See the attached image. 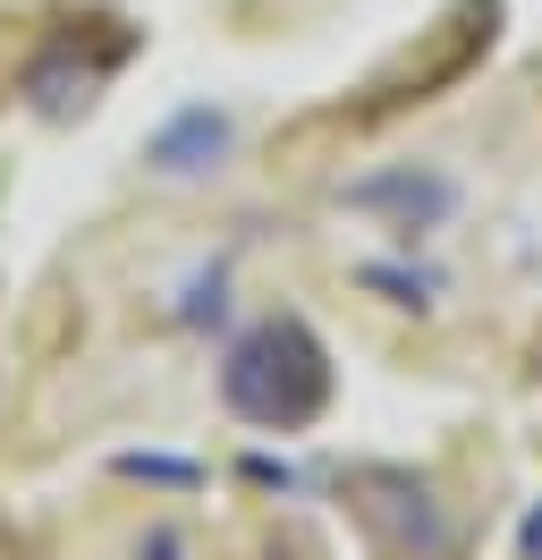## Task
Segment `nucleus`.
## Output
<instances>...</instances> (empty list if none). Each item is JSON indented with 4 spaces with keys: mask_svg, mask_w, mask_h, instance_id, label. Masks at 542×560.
<instances>
[{
    "mask_svg": "<svg viewBox=\"0 0 542 560\" xmlns=\"http://www.w3.org/2000/svg\"><path fill=\"white\" fill-rule=\"evenodd\" d=\"M221 390H229V408L246 424L297 433V424H314L322 408H331V357H322V340H314L297 315H271V323H255V331L229 349Z\"/></svg>",
    "mask_w": 542,
    "mask_h": 560,
    "instance_id": "1",
    "label": "nucleus"
},
{
    "mask_svg": "<svg viewBox=\"0 0 542 560\" xmlns=\"http://www.w3.org/2000/svg\"><path fill=\"white\" fill-rule=\"evenodd\" d=\"M356 492H365V510L390 526V544H399L406 560H458L467 526L433 501V485H415L406 467H365V476H356Z\"/></svg>",
    "mask_w": 542,
    "mask_h": 560,
    "instance_id": "2",
    "label": "nucleus"
},
{
    "mask_svg": "<svg viewBox=\"0 0 542 560\" xmlns=\"http://www.w3.org/2000/svg\"><path fill=\"white\" fill-rule=\"evenodd\" d=\"M347 205H365V212H399V230H433L440 212L458 205V187L433 171H390V178H365V187H347Z\"/></svg>",
    "mask_w": 542,
    "mask_h": 560,
    "instance_id": "3",
    "label": "nucleus"
},
{
    "mask_svg": "<svg viewBox=\"0 0 542 560\" xmlns=\"http://www.w3.org/2000/svg\"><path fill=\"white\" fill-rule=\"evenodd\" d=\"M221 153H229V119H221V110H178L162 137H153V171L196 178V171H212Z\"/></svg>",
    "mask_w": 542,
    "mask_h": 560,
    "instance_id": "4",
    "label": "nucleus"
},
{
    "mask_svg": "<svg viewBox=\"0 0 542 560\" xmlns=\"http://www.w3.org/2000/svg\"><path fill=\"white\" fill-rule=\"evenodd\" d=\"M526 560H542V510L526 518Z\"/></svg>",
    "mask_w": 542,
    "mask_h": 560,
    "instance_id": "5",
    "label": "nucleus"
}]
</instances>
